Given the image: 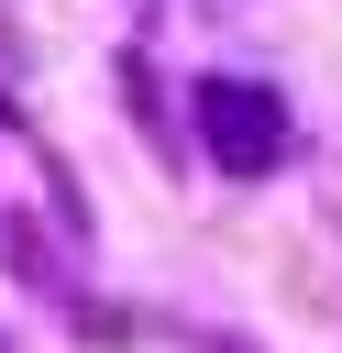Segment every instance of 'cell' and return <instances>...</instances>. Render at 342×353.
I'll return each mask as SVG.
<instances>
[{
	"mask_svg": "<svg viewBox=\"0 0 342 353\" xmlns=\"http://www.w3.org/2000/svg\"><path fill=\"white\" fill-rule=\"evenodd\" d=\"M199 132H210V154L232 165V176H265L276 154H287V121H276V99L265 88H199Z\"/></svg>",
	"mask_w": 342,
	"mask_h": 353,
	"instance_id": "6da1fadb",
	"label": "cell"
}]
</instances>
